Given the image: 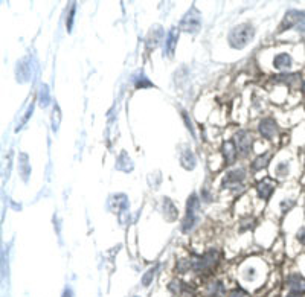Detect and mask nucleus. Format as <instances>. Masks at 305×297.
Returning a JSON list of instances; mask_svg holds the SVG:
<instances>
[{"instance_id":"nucleus-7","label":"nucleus","mask_w":305,"mask_h":297,"mask_svg":"<svg viewBox=\"0 0 305 297\" xmlns=\"http://www.w3.org/2000/svg\"><path fill=\"white\" fill-rule=\"evenodd\" d=\"M276 131H278V128H276V123H275L273 119L267 117V119H264V120L260 122V133H261L263 137L272 139L276 134Z\"/></svg>"},{"instance_id":"nucleus-3","label":"nucleus","mask_w":305,"mask_h":297,"mask_svg":"<svg viewBox=\"0 0 305 297\" xmlns=\"http://www.w3.org/2000/svg\"><path fill=\"white\" fill-rule=\"evenodd\" d=\"M200 24H202V17H200V12L196 9V8H191V11L183 17L182 23H180V28L186 32H191V34H196L199 29H200Z\"/></svg>"},{"instance_id":"nucleus-11","label":"nucleus","mask_w":305,"mask_h":297,"mask_svg":"<svg viewBox=\"0 0 305 297\" xmlns=\"http://www.w3.org/2000/svg\"><path fill=\"white\" fill-rule=\"evenodd\" d=\"M223 150H224V157H226V162L227 165H232L238 156V151H237V146H235V142L233 140H227L224 145H223Z\"/></svg>"},{"instance_id":"nucleus-23","label":"nucleus","mask_w":305,"mask_h":297,"mask_svg":"<svg viewBox=\"0 0 305 297\" xmlns=\"http://www.w3.org/2000/svg\"><path fill=\"white\" fill-rule=\"evenodd\" d=\"M302 296H304V294H301V293H292V291L287 294V297H302Z\"/></svg>"},{"instance_id":"nucleus-8","label":"nucleus","mask_w":305,"mask_h":297,"mask_svg":"<svg viewBox=\"0 0 305 297\" xmlns=\"http://www.w3.org/2000/svg\"><path fill=\"white\" fill-rule=\"evenodd\" d=\"M244 180V171L243 169H235L232 172H229L226 177H224V182H223V186H238V183H241Z\"/></svg>"},{"instance_id":"nucleus-10","label":"nucleus","mask_w":305,"mask_h":297,"mask_svg":"<svg viewBox=\"0 0 305 297\" xmlns=\"http://www.w3.org/2000/svg\"><path fill=\"white\" fill-rule=\"evenodd\" d=\"M292 66V57L286 52L283 54H278L273 60V67L275 69H279V70H286V69H290Z\"/></svg>"},{"instance_id":"nucleus-2","label":"nucleus","mask_w":305,"mask_h":297,"mask_svg":"<svg viewBox=\"0 0 305 297\" xmlns=\"http://www.w3.org/2000/svg\"><path fill=\"white\" fill-rule=\"evenodd\" d=\"M218 252L215 249L207 250L202 256H197L196 259H193V270L197 273H206L210 271L217 264H218Z\"/></svg>"},{"instance_id":"nucleus-4","label":"nucleus","mask_w":305,"mask_h":297,"mask_svg":"<svg viewBox=\"0 0 305 297\" xmlns=\"http://www.w3.org/2000/svg\"><path fill=\"white\" fill-rule=\"evenodd\" d=\"M233 142H235L237 151L241 153V156H246L250 151V148H252V136L247 131H240L235 136Z\"/></svg>"},{"instance_id":"nucleus-6","label":"nucleus","mask_w":305,"mask_h":297,"mask_svg":"<svg viewBox=\"0 0 305 297\" xmlns=\"http://www.w3.org/2000/svg\"><path fill=\"white\" fill-rule=\"evenodd\" d=\"M286 284L292 293H301V294L305 293V279L299 273H290Z\"/></svg>"},{"instance_id":"nucleus-17","label":"nucleus","mask_w":305,"mask_h":297,"mask_svg":"<svg viewBox=\"0 0 305 297\" xmlns=\"http://www.w3.org/2000/svg\"><path fill=\"white\" fill-rule=\"evenodd\" d=\"M154 271H156V268H150V270L147 271V275L142 278V284H144V287H148V285L151 284V281H153V278H154Z\"/></svg>"},{"instance_id":"nucleus-19","label":"nucleus","mask_w":305,"mask_h":297,"mask_svg":"<svg viewBox=\"0 0 305 297\" xmlns=\"http://www.w3.org/2000/svg\"><path fill=\"white\" fill-rule=\"evenodd\" d=\"M139 78H140V80H137V81H136V87H137V89H139V87L142 89V87H151V86H153V84H151V83L144 77V75H142V77H139Z\"/></svg>"},{"instance_id":"nucleus-14","label":"nucleus","mask_w":305,"mask_h":297,"mask_svg":"<svg viewBox=\"0 0 305 297\" xmlns=\"http://www.w3.org/2000/svg\"><path fill=\"white\" fill-rule=\"evenodd\" d=\"M207 294L210 297L223 296V294H224V287H223V284L218 282V281L209 284V287H207Z\"/></svg>"},{"instance_id":"nucleus-20","label":"nucleus","mask_w":305,"mask_h":297,"mask_svg":"<svg viewBox=\"0 0 305 297\" xmlns=\"http://www.w3.org/2000/svg\"><path fill=\"white\" fill-rule=\"evenodd\" d=\"M229 297H249V294H247L243 288H235V290L230 291Z\"/></svg>"},{"instance_id":"nucleus-22","label":"nucleus","mask_w":305,"mask_h":297,"mask_svg":"<svg viewBox=\"0 0 305 297\" xmlns=\"http://www.w3.org/2000/svg\"><path fill=\"white\" fill-rule=\"evenodd\" d=\"M63 297H72V290H71V288H66V290H64V294H63Z\"/></svg>"},{"instance_id":"nucleus-1","label":"nucleus","mask_w":305,"mask_h":297,"mask_svg":"<svg viewBox=\"0 0 305 297\" xmlns=\"http://www.w3.org/2000/svg\"><path fill=\"white\" fill-rule=\"evenodd\" d=\"M253 28L252 24L249 23H243V24H238L235 26L230 32H229V44L233 47V49H243L244 46L249 44V41L253 38Z\"/></svg>"},{"instance_id":"nucleus-18","label":"nucleus","mask_w":305,"mask_h":297,"mask_svg":"<svg viewBox=\"0 0 305 297\" xmlns=\"http://www.w3.org/2000/svg\"><path fill=\"white\" fill-rule=\"evenodd\" d=\"M74 14H75V3H72V6H71V12H69V17H67V21H66L67 31H71V28H72V23H74Z\"/></svg>"},{"instance_id":"nucleus-15","label":"nucleus","mask_w":305,"mask_h":297,"mask_svg":"<svg viewBox=\"0 0 305 297\" xmlns=\"http://www.w3.org/2000/svg\"><path fill=\"white\" fill-rule=\"evenodd\" d=\"M298 80H299V73H283V75L276 77L278 83H284V84H289V86H292Z\"/></svg>"},{"instance_id":"nucleus-12","label":"nucleus","mask_w":305,"mask_h":297,"mask_svg":"<svg viewBox=\"0 0 305 297\" xmlns=\"http://www.w3.org/2000/svg\"><path fill=\"white\" fill-rule=\"evenodd\" d=\"M258 195L260 198H263V200H267V198H270V195L273 194V191H275V185L270 182V180H263L260 185H258Z\"/></svg>"},{"instance_id":"nucleus-24","label":"nucleus","mask_w":305,"mask_h":297,"mask_svg":"<svg viewBox=\"0 0 305 297\" xmlns=\"http://www.w3.org/2000/svg\"><path fill=\"white\" fill-rule=\"evenodd\" d=\"M302 92H304V93H305V81H304V83H302Z\"/></svg>"},{"instance_id":"nucleus-21","label":"nucleus","mask_w":305,"mask_h":297,"mask_svg":"<svg viewBox=\"0 0 305 297\" xmlns=\"http://www.w3.org/2000/svg\"><path fill=\"white\" fill-rule=\"evenodd\" d=\"M296 238H298V241H299L302 245H305V227H302V229L298 232V236H296Z\"/></svg>"},{"instance_id":"nucleus-9","label":"nucleus","mask_w":305,"mask_h":297,"mask_svg":"<svg viewBox=\"0 0 305 297\" xmlns=\"http://www.w3.org/2000/svg\"><path fill=\"white\" fill-rule=\"evenodd\" d=\"M177 38H179V31L176 28H173L168 35H167V40H165V51H167V55H173L174 54V49H176V44H177Z\"/></svg>"},{"instance_id":"nucleus-5","label":"nucleus","mask_w":305,"mask_h":297,"mask_svg":"<svg viewBox=\"0 0 305 297\" xmlns=\"http://www.w3.org/2000/svg\"><path fill=\"white\" fill-rule=\"evenodd\" d=\"M302 20H305V14L304 12H299V11H289L279 26V32L286 31V29H290L296 24H299Z\"/></svg>"},{"instance_id":"nucleus-16","label":"nucleus","mask_w":305,"mask_h":297,"mask_svg":"<svg viewBox=\"0 0 305 297\" xmlns=\"http://www.w3.org/2000/svg\"><path fill=\"white\" fill-rule=\"evenodd\" d=\"M177 271L179 273H188L190 270H193V259H182L177 264Z\"/></svg>"},{"instance_id":"nucleus-13","label":"nucleus","mask_w":305,"mask_h":297,"mask_svg":"<svg viewBox=\"0 0 305 297\" xmlns=\"http://www.w3.org/2000/svg\"><path fill=\"white\" fill-rule=\"evenodd\" d=\"M270 156H272V153L267 151V153H264V156L261 154L258 159H255L253 163H252V171H260L261 168L267 166V163H269V160H270Z\"/></svg>"}]
</instances>
